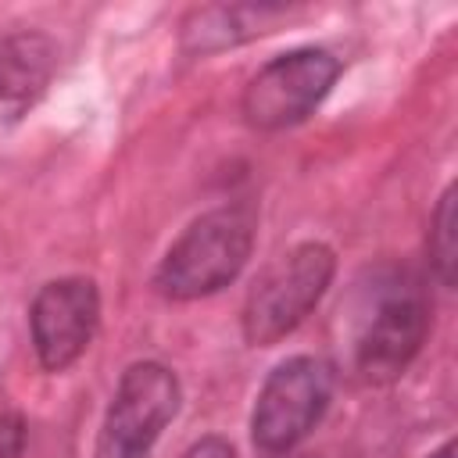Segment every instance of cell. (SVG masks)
<instances>
[{
	"mask_svg": "<svg viewBox=\"0 0 458 458\" xmlns=\"http://www.w3.org/2000/svg\"><path fill=\"white\" fill-rule=\"evenodd\" d=\"M340 61L322 47H301L272 57L243 89V118L254 129L276 132L304 122L333 89Z\"/></svg>",
	"mask_w": 458,
	"mask_h": 458,
	"instance_id": "cell-5",
	"label": "cell"
},
{
	"mask_svg": "<svg viewBox=\"0 0 458 458\" xmlns=\"http://www.w3.org/2000/svg\"><path fill=\"white\" fill-rule=\"evenodd\" d=\"M429 333V301L411 272H376L351 318V365L365 383L397 379Z\"/></svg>",
	"mask_w": 458,
	"mask_h": 458,
	"instance_id": "cell-1",
	"label": "cell"
},
{
	"mask_svg": "<svg viewBox=\"0 0 458 458\" xmlns=\"http://www.w3.org/2000/svg\"><path fill=\"white\" fill-rule=\"evenodd\" d=\"M182 458H236V454H233V447H229L222 437H204V440L193 444Z\"/></svg>",
	"mask_w": 458,
	"mask_h": 458,
	"instance_id": "cell-12",
	"label": "cell"
},
{
	"mask_svg": "<svg viewBox=\"0 0 458 458\" xmlns=\"http://www.w3.org/2000/svg\"><path fill=\"white\" fill-rule=\"evenodd\" d=\"M100 322V293L93 279L64 276L47 283L29 308L36 358L47 372H64L82 358Z\"/></svg>",
	"mask_w": 458,
	"mask_h": 458,
	"instance_id": "cell-7",
	"label": "cell"
},
{
	"mask_svg": "<svg viewBox=\"0 0 458 458\" xmlns=\"http://www.w3.org/2000/svg\"><path fill=\"white\" fill-rule=\"evenodd\" d=\"M254 247V211L247 204H229L200 215L182 229V236L165 250L154 286L168 301H197L229 286L247 265Z\"/></svg>",
	"mask_w": 458,
	"mask_h": 458,
	"instance_id": "cell-2",
	"label": "cell"
},
{
	"mask_svg": "<svg viewBox=\"0 0 458 458\" xmlns=\"http://www.w3.org/2000/svg\"><path fill=\"white\" fill-rule=\"evenodd\" d=\"M333 397V372L326 361L297 354L286 358L268 372V379L258 390L250 433L254 444L268 454H283L297 447L326 415Z\"/></svg>",
	"mask_w": 458,
	"mask_h": 458,
	"instance_id": "cell-4",
	"label": "cell"
},
{
	"mask_svg": "<svg viewBox=\"0 0 458 458\" xmlns=\"http://www.w3.org/2000/svg\"><path fill=\"white\" fill-rule=\"evenodd\" d=\"M25 451V419L18 411H0V458H21Z\"/></svg>",
	"mask_w": 458,
	"mask_h": 458,
	"instance_id": "cell-11",
	"label": "cell"
},
{
	"mask_svg": "<svg viewBox=\"0 0 458 458\" xmlns=\"http://www.w3.org/2000/svg\"><path fill=\"white\" fill-rule=\"evenodd\" d=\"M429 458H454V444H451V440H447V444H440V447H437Z\"/></svg>",
	"mask_w": 458,
	"mask_h": 458,
	"instance_id": "cell-13",
	"label": "cell"
},
{
	"mask_svg": "<svg viewBox=\"0 0 458 458\" xmlns=\"http://www.w3.org/2000/svg\"><path fill=\"white\" fill-rule=\"evenodd\" d=\"M283 7H204L193 11V18L182 29V43L197 54H211V50H225L233 43L254 39L261 32H268V25L276 18H283Z\"/></svg>",
	"mask_w": 458,
	"mask_h": 458,
	"instance_id": "cell-9",
	"label": "cell"
},
{
	"mask_svg": "<svg viewBox=\"0 0 458 458\" xmlns=\"http://www.w3.org/2000/svg\"><path fill=\"white\" fill-rule=\"evenodd\" d=\"M429 261L440 276L444 286L454 283V265H458V240H454V186L444 190L433 218H429Z\"/></svg>",
	"mask_w": 458,
	"mask_h": 458,
	"instance_id": "cell-10",
	"label": "cell"
},
{
	"mask_svg": "<svg viewBox=\"0 0 458 458\" xmlns=\"http://www.w3.org/2000/svg\"><path fill=\"white\" fill-rule=\"evenodd\" d=\"M179 411V379L157 361H136L118 379L97 437V458H147Z\"/></svg>",
	"mask_w": 458,
	"mask_h": 458,
	"instance_id": "cell-6",
	"label": "cell"
},
{
	"mask_svg": "<svg viewBox=\"0 0 458 458\" xmlns=\"http://www.w3.org/2000/svg\"><path fill=\"white\" fill-rule=\"evenodd\" d=\"M57 68V47L43 32L0 36V125L18 122L47 89Z\"/></svg>",
	"mask_w": 458,
	"mask_h": 458,
	"instance_id": "cell-8",
	"label": "cell"
},
{
	"mask_svg": "<svg viewBox=\"0 0 458 458\" xmlns=\"http://www.w3.org/2000/svg\"><path fill=\"white\" fill-rule=\"evenodd\" d=\"M336 272V254L318 243H297L279 254L265 272L254 279L247 304H243V336L254 347H272L290 336L311 308L322 301Z\"/></svg>",
	"mask_w": 458,
	"mask_h": 458,
	"instance_id": "cell-3",
	"label": "cell"
}]
</instances>
